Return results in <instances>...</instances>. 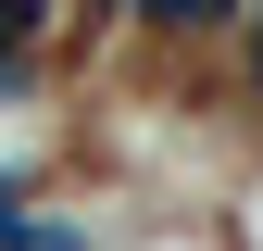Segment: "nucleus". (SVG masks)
<instances>
[{
  "instance_id": "nucleus-1",
  "label": "nucleus",
  "mask_w": 263,
  "mask_h": 251,
  "mask_svg": "<svg viewBox=\"0 0 263 251\" xmlns=\"http://www.w3.org/2000/svg\"><path fill=\"white\" fill-rule=\"evenodd\" d=\"M0 251H88V213H50V201H25L13 226H0Z\"/></svg>"
},
{
  "instance_id": "nucleus-2",
  "label": "nucleus",
  "mask_w": 263,
  "mask_h": 251,
  "mask_svg": "<svg viewBox=\"0 0 263 251\" xmlns=\"http://www.w3.org/2000/svg\"><path fill=\"white\" fill-rule=\"evenodd\" d=\"M25 50H38V13H0V76H13Z\"/></svg>"
},
{
  "instance_id": "nucleus-3",
  "label": "nucleus",
  "mask_w": 263,
  "mask_h": 251,
  "mask_svg": "<svg viewBox=\"0 0 263 251\" xmlns=\"http://www.w3.org/2000/svg\"><path fill=\"white\" fill-rule=\"evenodd\" d=\"M251 76H263V13H251Z\"/></svg>"
}]
</instances>
